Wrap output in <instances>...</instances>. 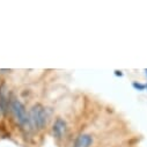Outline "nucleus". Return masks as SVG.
Returning <instances> with one entry per match:
<instances>
[{"label": "nucleus", "instance_id": "f03ea898", "mask_svg": "<svg viewBox=\"0 0 147 147\" xmlns=\"http://www.w3.org/2000/svg\"><path fill=\"white\" fill-rule=\"evenodd\" d=\"M31 126H34L37 130H42L47 125V115H45V110L42 104H36L31 108L30 113H29Z\"/></svg>", "mask_w": 147, "mask_h": 147}, {"label": "nucleus", "instance_id": "f257e3e1", "mask_svg": "<svg viewBox=\"0 0 147 147\" xmlns=\"http://www.w3.org/2000/svg\"><path fill=\"white\" fill-rule=\"evenodd\" d=\"M9 108L12 110V113L16 119V122L26 130H30L31 129V122H30V117L29 114L27 113V110L24 108V105L16 98H12L9 102Z\"/></svg>", "mask_w": 147, "mask_h": 147}, {"label": "nucleus", "instance_id": "20e7f679", "mask_svg": "<svg viewBox=\"0 0 147 147\" xmlns=\"http://www.w3.org/2000/svg\"><path fill=\"white\" fill-rule=\"evenodd\" d=\"M92 142H93L92 136H89V134H80L76 139L73 147H90Z\"/></svg>", "mask_w": 147, "mask_h": 147}, {"label": "nucleus", "instance_id": "7ed1b4c3", "mask_svg": "<svg viewBox=\"0 0 147 147\" xmlns=\"http://www.w3.org/2000/svg\"><path fill=\"white\" fill-rule=\"evenodd\" d=\"M53 136L57 139H61L66 133V122L61 118H58L53 124Z\"/></svg>", "mask_w": 147, "mask_h": 147}, {"label": "nucleus", "instance_id": "39448f33", "mask_svg": "<svg viewBox=\"0 0 147 147\" xmlns=\"http://www.w3.org/2000/svg\"><path fill=\"white\" fill-rule=\"evenodd\" d=\"M5 86H1L0 87V110L1 113H5V110L8 105V100H7V96H6V90L4 89Z\"/></svg>", "mask_w": 147, "mask_h": 147}]
</instances>
